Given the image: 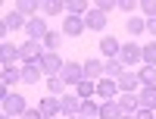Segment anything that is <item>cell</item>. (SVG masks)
<instances>
[{
  "instance_id": "1",
  "label": "cell",
  "mask_w": 156,
  "mask_h": 119,
  "mask_svg": "<svg viewBox=\"0 0 156 119\" xmlns=\"http://www.w3.org/2000/svg\"><path fill=\"white\" fill-rule=\"evenodd\" d=\"M0 107H3V116H25V110H28V100H25L22 94H16V91H3V100H0Z\"/></svg>"
},
{
  "instance_id": "2",
  "label": "cell",
  "mask_w": 156,
  "mask_h": 119,
  "mask_svg": "<svg viewBox=\"0 0 156 119\" xmlns=\"http://www.w3.org/2000/svg\"><path fill=\"white\" fill-rule=\"evenodd\" d=\"M19 54H22V66H28V63H41L47 50H44L41 41H22L19 44Z\"/></svg>"
},
{
  "instance_id": "3",
  "label": "cell",
  "mask_w": 156,
  "mask_h": 119,
  "mask_svg": "<svg viewBox=\"0 0 156 119\" xmlns=\"http://www.w3.org/2000/svg\"><path fill=\"white\" fill-rule=\"evenodd\" d=\"M62 82H66V85H81L84 82V63H75V60H66V66H62Z\"/></svg>"
},
{
  "instance_id": "4",
  "label": "cell",
  "mask_w": 156,
  "mask_h": 119,
  "mask_svg": "<svg viewBox=\"0 0 156 119\" xmlns=\"http://www.w3.org/2000/svg\"><path fill=\"white\" fill-rule=\"evenodd\" d=\"M47 32H50V25H47L41 16H37V19H28V25H25V41H41V44H44Z\"/></svg>"
},
{
  "instance_id": "5",
  "label": "cell",
  "mask_w": 156,
  "mask_h": 119,
  "mask_svg": "<svg viewBox=\"0 0 156 119\" xmlns=\"http://www.w3.org/2000/svg\"><path fill=\"white\" fill-rule=\"evenodd\" d=\"M119 60H122V66L128 69V66H134L137 60H144V47H140L137 41H128V44H122V54H119Z\"/></svg>"
},
{
  "instance_id": "6",
  "label": "cell",
  "mask_w": 156,
  "mask_h": 119,
  "mask_svg": "<svg viewBox=\"0 0 156 119\" xmlns=\"http://www.w3.org/2000/svg\"><path fill=\"white\" fill-rule=\"evenodd\" d=\"M119 94H122V91H119V82H115V78H106V75H103L100 82H97V97H100L103 103H106V100H115Z\"/></svg>"
},
{
  "instance_id": "7",
  "label": "cell",
  "mask_w": 156,
  "mask_h": 119,
  "mask_svg": "<svg viewBox=\"0 0 156 119\" xmlns=\"http://www.w3.org/2000/svg\"><path fill=\"white\" fill-rule=\"evenodd\" d=\"M62 66H66L62 54H44V60H41V69H44V75H47V78L59 75V72H62Z\"/></svg>"
},
{
  "instance_id": "8",
  "label": "cell",
  "mask_w": 156,
  "mask_h": 119,
  "mask_svg": "<svg viewBox=\"0 0 156 119\" xmlns=\"http://www.w3.org/2000/svg\"><path fill=\"white\" fill-rule=\"evenodd\" d=\"M97 47H100V54H106V60H119V54H122V41L115 35H103Z\"/></svg>"
},
{
  "instance_id": "9",
  "label": "cell",
  "mask_w": 156,
  "mask_h": 119,
  "mask_svg": "<svg viewBox=\"0 0 156 119\" xmlns=\"http://www.w3.org/2000/svg\"><path fill=\"white\" fill-rule=\"evenodd\" d=\"M0 60H3V69L16 66V63L22 60V54H19V44H12V41H3V44H0Z\"/></svg>"
},
{
  "instance_id": "10",
  "label": "cell",
  "mask_w": 156,
  "mask_h": 119,
  "mask_svg": "<svg viewBox=\"0 0 156 119\" xmlns=\"http://www.w3.org/2000/svg\"><path fill=\"white\" fill-rule=\"evenodd\" d=\"M37 110L44 113V119H56V116H62V103H59V97H44V100H37Z\"/></svg>"
},
{
  "instance_id": "11",
  "label": "cell",
  "mask_w": 156,
  "mask_h": 119,
  "mask_svg": "<svg viewBox=\"0 0 156 119\" xmlns=\"http://www.w3.org/2000/svg\"><path fill=\"white\" fill-rule=\"evenodd\" d=\"M84 28H87V25H84L81 16H66V19H62V35H66V38H81Z\"/></svg>"
},
{
  "instance_id": "12",
  "label": "cell",
  "mask_w": 156,
  "mask_h": 119,
  "mask_svg": "<svg viewBox=\"0 0 156 119\" xmlns=\"http://www.w3.org/2000/svg\"><path fill=\"white\" fill-rule=\"evenodd\" d=\"M59 103H62V119H69V116H81V97H78V94H62Z\"/></svg>"
},
{
  "instance_id": "13",
  "label": "cell",
  "mask_w": 156,
  "mask_h": 119,
  "mask_svg": "<svg viewBox=\"0 0 156 119\" xmlns=\"http://www.w3.org/2000/svg\"><path fill=\"white\" fill-rule=\"evenodd\" d=\"M115 82H119V91H122V94H137V85H140L137 72H128V69H125Z\"/></svg>"
},
{
  "instance_id": "14",
  "label": "cell",
  "mask_w": 156,
  "mask_h": 119,
  "mask_svg": "<svg viewBox=\"0 0 156 119\" xmlns=\"http://www.w3.org/2000/svg\"><path fill=\"white\" fill-rule=\"evenodd\" d=\"M25 25H28V19H25V16H19L16 9L3 13V32H25Z\"/></svg>"
},
{
  "instance_id": "15",
  "label": "cell",
  "mask_w": 156,
  "mask_h": 119,
  "mask_svg": "<svg viewBox=\"0 0 156 119\" xmlns=\"http://www.w3.org/2000/svg\"><path fill=\"white\" fill-rule=\"evenodd\" d=\"M115 103H119V110H122L125 116H134V113L140 110V100H137V94H119V97H115Z\"/></svg>"
},
{
  "instance_id": "16",
  "label": "cell",
  "mask_w": 156,
  "mask_h": 119,
  "mask_svg": "<svg viewBox=\"0 0 156 119\" xmlns=\"http://www.w3.org/2000/svg\"><path fill=\"white\" fill-rule=\"evenodd\" d=\"M19 69H22V82H25V85H37V82H41V75H44L41 63H28V66H19Z\"/></svg>"
},
{
  "instance_id": "17",
  "label": "cell",
  "mask_w": 156,
  "mask_h": 119,
  "mask_svg": "<svg viewBox=\"0 0 156 119\" xmlns=\"http://www.w3.org/2000/svg\"><path fill=\"white\" fill-rule=\"evenodd\" d=\"M106 19H109L106 13H100V9L94 6V9H90L87 16H84V25H87L90 32H100V28H106Z\"/></svg>"
},
{
  "instance_id": "18",
  "label": "cell",
  "mask_w": 156,
  "mask_h": 119,
  "mask_svg": "<svg viewBox=\"0 0 156 119\" xmlns=\"http://www.w3.org/2000/svg\"><path fill=\"white\" fill-rule=\"evenodd\" d=\"M19 82H22V69H16V66L3 69V75H0V85H3V91H12Z\"/></svg>"
},
{
  "instance_id": "19",
  "label": "cell",
  "mask_w": 156,
  "mask_h": 119,
  "mask_svg": "<svg viewBox=\"0 0 156 119\" xmlns=\"http://www.w3.org/2000/svg\"><path fill=\"white\" fill-rule=\"evenodd\" d=\"M125 32L131 35V38H140L147 32V19L144 16H128V25H125Z\"/></svg>"
},
{
  "instance_id": "20",
  "label": "cell",
  "mask_w": 156,
  "mask_h": 119,
  "mask_svg": "<svg viewBox=\"0 0 156 119\" xmlns=\"http://www.w3.org/2000/svg\"><path fill=\"white\" fill-rule=\"evenodd\" d=\"M59 47H62V32L50 28L47 38H44V50H47V54H59Z\"/></svg>"
},
{
  "instance_id": "21",
  "label": "cell",
  "mask_w": 156,
  "mask_h": 119,
  "mask_svg": "<svg viewBox=\"0 0 156 119\" xmlns=\"http://www.w3.org/2000/svg\"><path fill=\"white\" fill-rule=\"evenodd\" d=\"M137 78H140V88H156V66H140Z\"/></svg>"
},
{
  "instance_id": "22",
  "label": "cell",
  "mask_w": 156,
  "mask_h": 119,
  "mask_svg": "<svg viewBox=\"0 0 156 119\" xmlns=\"http://www.w3.org/2000/svg\"><path fill=\"white\" fill-rule=\"evenodd\" d=\"M84 78L100 82V78H103V63L100 60H84Z\"/></svg>"
},
{
  "instance_id": "23",
  "label": "cell",
  "mask_w": 156,
  "mask_h": 119,
  "mask_svg": "<svg viewBox=\"0 0 156 119\" xmlns=\"http://www.w3.org/2000/svg\"><path fill=\"white\" fill-rule=\"evenodd\" d=\"M125 113L119 110V103L115 100H106V103H100V116L97 119H122Z\"/></svg>"
},
{
  "instance_id": "24",
  "label": "cell",
  "mask_w": 156,
  "mask_h": 119,
  "mask_svg": "<svg viewBox=\"0 0 156 119\" xmlns=\"http://www.w3.org/2000/svg\"><path fill=\"white\" fill-rule=\"evenodd\" d=\"M16 13L25 19H37V13H41V3H31V0H22V3H16Z\"/></svg>"
},
{
  "instance_id": "25",
  "label": "cell",
  "mask_w": 156,
  "mask_h": 119,
  "mask_svg": "<svg viewBox=\"0 0 156 119\" xmlns=\"http://www.w3.org/2000/svg\"><path fill=\"white\" fill-rule=\"evenodd\" d=\"M137 100H140V107H144V110H153V113H156V88H140Z\"/></svg>"
},
{
  "instance_id": "26",
  "label": "cell",
  "mask_w": 156,
  "mask_h": 119,
  "mask_svg": "<svg viewBox=\"0 0 156 119\" xmlns=\"http://www.w3.org/2000/svg\"><path fill=\"white\" fill-rule=\"evenodd\" d=\"M47 94L50 97H62V94H66V82H62V75L47 78Z\"/></svg>"
},
{
  "instance_id": "27",
  "label": "cell",
  "mask_w": 156,
  "mask_h": 119,
  "mask_svg": "<svg viewBox=\"0 0 156 119\" xmlns=\"http://www.w3.org/2000/svg\"><path fill=\"white\" fill-rule=\"evenodd\" d=\"M75 94L81 97V100H94V94H97V82H90V78H84L81 85L75 88Z\"/></svg>"
},
{
  "instance_id": "28",
  "label": "cell",
  "mask_w": 156,
  "mask_h": 119,
  "mask_svg": "<svg viewBox=\"0 0 156 119\" xmlns=\"http://www.w3.org/2000/svg\"><path fill=\"white\" fill-rule=\"evenodd\" d=\"M87 13H90V6L84 3V0H69V3H66V16H87Z\"/></svg>"
},
{
  "instance_id": "29",
  "label": "cell",
  "mask_w": 156,
  "mask_h": 119,
  "mask_svg": "<svg viewBox=\"0 0 156 119\" xmlns=\"http://www.w3.org/2000/svg\"><path fill=\"white\" fill-rule=\"evenodd\" d=\"M122 72H125L122 60H106V63H103V75H106V78H119Z\"/></svg>"
},
{
  "instance_id": "30",
  "label": "cell",
  "mask_w": 156,
  "mask_h": 119,
  "mask_svg": "<svg viewBox=\"0 0 156 119\" xmlns=\"http://www.w3.org/2000/svg\"><path fill=\"white\" fill-rule=\"evenodd\" d=\"M62 9H66V3L47 0V3H41V16H62Z\"/></svg>"
},
{
  "instance_id": "31",
  "label": "cell",
  "mask_w": 156,
  "mask_h": 119,
  "mask_svg": "<svg viewBox=\"0 0 156 119\" xmlns=\"http://www.w3.org/2000/svg\"><path fill=\"white\" fill-rule=\"evenodd\" d=\"M97 116H100V103L81 100V119H97Z\"/></svg>"
},
{
  "instance_id": "32",
  "label": "cell",
  "mask_w": 156,
  "mask_h": 119,
  "mask_svg": "<svg viewBox=\"0 0 156 119\" xmlns=\"http://www.w3.org/2000/svg\"><path fill=\"white\" fill-rule=\"evenodd\" d=\"M144 66H156V41H147L144 44Z\"/></svg>"
},
{
  "instance_id": "33",
  "label": "cell",
  "mask_w": 156,
  "mask_h": 119,
  "mask_svg": "<svg viewBox=\"0 0 156 119\" xmlns=\"http://www.w3.org/2000/svg\"><path fill=\"white\" fill-rule=\"evenodd\" d=\"M140 16L144 19H156V0H144V3H140Z\"/></svg>"
},
{
  "instance_id": "34",
  "label": "cell",
  "mask_w": 156,
  "mask_h": 119,
  "mask_svg": "<svg viewBox=\"0 0 156 119\" xmlns=\"http://www.w3.org/2000/svg\"><path fill=\"white\" fill-rule=\"evenodd\" d=\"M140 3H134V0H122V3H119V9L122 13H128V16H134V9H137Z\"/></svg>"
},
{
  "instance_id": "35",
  "label": "cell",
  "mask_w": 156,
  "mask_h": 119,
  "mask_svg": "<svg viewBox=\"0 0 156 119\" xmlns=\"http://www.w3.org/2000/svg\"><path fill=\"white\" fill-rule=\"evenodd\" d=\"M22 119H44V113L37 110V107H28V110H25V116H22Z\"/></svg>"
},
{
  "instance_id": "36",
  "label": "cell",
  "mask_w": 156,
  "mask_h": 119,
  "mask_svg": "<svg viewBox=\"0 0 156 119\" xmlns=\"http://www.w3.org/2000/svg\"><path fill=\"white\" fill-rule=\"evenodd\" d=\"M115 6H119V3H109V0H103V3H97V9H100V13H106V16H109V13H112Z\"/></svg>"
},
{
  "instance_id": "37",
  "label": "cell",
  "mask_w": 156,
  "mask_h": 119,
  "mask_svg": "<svg viewBox=\"0 0 156 119\" xmlns=\"http://www.w3.org/2000/svg\"><path fill=\"white\" fill-rule=\"evenodd\" d=\"M134 119H156V113H153V110H144V107H140V110L134 113Z\"/></svg>"
},
{
  "instance_id": "38",
  "label": "cell",
  "mask_w": 156,
  "mask_h": 119,
  "mask_svg": "<svg viewBox=\"0 0 156 119\" xmlns=\"http://www.w3.org/2000/svg\"><path fill=\"white\" fill-rule=\"evenodd\" d=\"M147 35L156 41V19H147Z\"/></svg>"
},
{
  "instance_id": "39",
  "label": "cell",
  "mask_w": 156,
  "mask_h": 119,
  "mask_svg": "<svg viewBox=\"0 0 156 119\" xmlns=\"http://www.w3.org/2000/svg\"><path fill=\"white\" fill-rule=\"evenodd\" d=\"M122 119H134V116H122Z\"/></svg>"
},
{
  "instance_id": "40",
  "label": "cell",
  "mask_w": 156,
  "mask_h": 119,
  "mask_svg": "<svg viewBox=\"0 0 156 119\" xmlns=\"http://www.w3.org/2000/svg\"><path fill=\"white\" fill-rule=\"evenodd\" d=\"M69 119H81V116H69Z\"/></svg>"
},
{
  "instance_id": "41",
  "label": "cell",
  "mask_w": 156,
  "mask_h": 119,
  "mask_svg": "<svg viewBox=\"0 0 156 119\" xmlns=\"http://www.w3.org/2000/svg\"><path fill=\"white\" fill-rule=\"evenodd\" d=\"M3 119H9V116H3Z\"/></svg>"
},
{
  "instance_id": "42",
  "label": "cell",
  "mask_w": 156,
  "mask_h": 119,
  "mask_svg": "<svg viewBox=\"0 0 156 119\" xmlns=\"http://www.w3.org/2000/svg\"><path fill=\"white\" fill-rule=\"evenodd\" d=\"M56 119H62V116H56Z\"/></svg>"
}]
</instances>
